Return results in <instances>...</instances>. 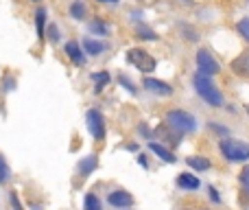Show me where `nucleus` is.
I'll return each mask as SVG.
<instances>
[{
    "instance_id": "2eb2a0df",
    "label": "nucleus",
    "mask_w": 249,
    "mask_h": 210,
    "mask_svg": "<svg viewBox=\"0 0 249 210\" xmlns=\"http://www.w3.org/2000/svg\"><path fill=\"white\" fill-rule=\"evenodd\" d=\"M232 70H234V73H238V75L249 73V53H243L238 59L232 61Z\"/></svg>"
},
{
    "instance_id": "20e7f679",
    "label": "nucleus",
    "mask_w": 249,
    "mask_h": 210,
    "mask_svg": "<svg viewBox=\"0 0 249 210\" xmlns=\"http://www.w3.org/2000/svg\"><path fill=\"white\" fill-rule=\"evenodd\" d=\"M166 123L171 125V127H175L177 132H195V127H197V120L193 118V116L188 114V112H181V110H171L166 114Z\"/></svg>"
},
{
    "instance_id": "9d476101",
    "label": "nucleus",
    "mask_w": 249,
    "mask_h": 210,
    "mask_svg": "<svg viewBox=\"0 0 249 210\" xmlns=\"http://www.w3.org/2000/svg\"><path fill=\"white\" fill-rule=\"evenodd\" d=\"M66 53H68V57L74 61L77 66H83L86 64V53L81 51V46H79L77 42H68L66 44Z\"/></svg>"
},
{
    "instance_id": "bb28decb",
    "label": "nucleus",
    "mask_w": 249,
    "mask_h": 210,
    "mask_svg": "<svg viewBox=\"0 0 249 210\" xmlns=\"http://www.w3.org/2000/svg\"><path fill=\"white\" fill-rule=\"evenodd\" d=\"M118 81H121V83H123V86H124V88H127V90H129V92H136V88H133V83H131V81H129V79H127V77H121V79H118Z\"/></svg>"
},
{
    "instance_id": "4be33fe9",
    "label": "nucleus",
    "mask_w": 249,
    "mask_h": 210,
    "mask_svg": "<svg viewBox=\"0 0 249 210\" xmlns=\"http://www.w3.org/2000/svg\"><path fill=\"white\" fill-rule=\"evenodd\" d=\"M90 31L96 35H107V24L101 20H94V22H90Z\"/></svg>"
},
{
    "instance_id": "f03ea898",
    "label": "nucleus",
    "mask_w": 249,
    "mask_h": 210,
    "mask_svg": "<svg viewBox=\"0 0 249 210\" xmlns=\"http://www.w3.org/2000/svg\"><path fill=\"white\" fill-rule=\"evenodd\" d=\"M221 151H223V155L230 160V162H245V160H249V145L247 142L228 138V140L221 142Z\"/></svg>"
},
{
    "instance_id": "ddd939ff",
    "label": "nucleus",
    "mask_w": 249,
    "mask_h": 210,
    "mask_svg": "<svg viewBox=\"0 0 249 210\" xmlns=\"http://www.w3.org/2000/svg\"><path fill=\"white\" fill-rule=\"evenodd\" d=\"M177 186H181V189H186V191H195V189H199V177L190 175V173H181V175L177 177Z\"/></svg>"
},
{
    "instance_id": "f8f14e48",
    "label": "nucleus",
    "mask_w": 249,
    "mask_h": 210,
    "mask_svg": "<svg viewBox=\"0 0 249 210\" xmlns=\"http://www.w3.org/2000/svg\"><path fill=\"white\" fill-rule=\"evenodd\" d=\"M149 149L151 151H153V153L155 155H158V158H162L164 160V162H168V164H173V162H175V155H173L171 153V151H168L166 149V147H162V145H158V142H149Z\"/></svg>"
},
{
    "instance_id": "423d86ee",
    "label": "nucleus",
    "mask_w": 249,
    "mask_h": 210,
    "mask_svg": "<svg viewBox=\"0 0 249 210\" xmlns=\"http://www.w3.org/2000/svg\"><path fill=\"white\" fill-rule=\"evenodd\" d=\"M197 66H199V73L201 75H216L221 70V66H219V61L214 59V57L210 55V53L206 51V48H201V51L197 53Z\"/></svg>"
},
{
    "instance_id": "393cba45",
    "label": "nucleus",
    "mask_w": 249,
    "mask_h": 210,
    "mask_svg": "<svg viewBox=\"0 0 249 210\" xmlns=\"http://www.w3.org/2000/svg\"><path fill=\"white\" fill-rule=\"evenodd\" d=\"M241 182H243V186H245V193H249V167L243 169V173H241Z\"/></svg>"
},
{
    "instance_id": "39448f33",
    "label": "nucleus",
    "mask_w": 249,
    "mask_h": 210,
    "mask_svg": "<svg viewBox=\"0 0 249 210\" xmlns=\"http://www.w3.org/2000/svg\"><path fill=\"white\" fill-rule=\"evenodd\" d=\"M86 120H88V129H90L92 136H94L96 140H103V138H105V120H103V114H101L99 110H88Z\"/></svg>"
},
{
    "instance_id": "5701e85b",
    "label": "nucleus",
    "mask_w": 249,
    "mask_h": 210,
    "mask_svg": "<svg viewBox=\"0 0 249 210\" xmlns=\"http://www.w3.org/2000/svg\"><path fill=\"white\" fill-rule=\"evenodd\" d=\"M136 33H138V38L140 39H158V35H155L151 29H146V26H138Z\"/></svg>"
},
{
    "instance_id": "0eeeda50",
    "label": "nucleus",
    "mask_w": 249,
    "mask_h": 210,
    "mask_svg": "<svg viewBox=\"0 0 249 210\" xmlns=\"http://www.w3.org/2000/svg\"><path fill=\"white\" fill-rule=\"evenodd\" d=\"M144 88H146L149 92H153V95H160V96H171V95H173V88L168 86V83L160 81V79L146 77V79H144Z\"/></svg>"
},
{
    "instance_id": "1a4fd4ad",
    "label": "nucleus",
    "mask_w": 249,
    "mask_h": 210,
    "mask_svg": "<svg viewBox=\"0 0 249 210\" xmlns=\"http://www.w3.org/2000/svg\"><path fill=\"white\" fill-rule=\"evenodd\" d=\"M155 134H158L160 138H164L166 142H171V145H177V142H179V134L181 132H177L175 127H171L168 123H164V125H160V127L155 129Z\"/></svg>"
},
{
    "instance_id": "f3484780",
    "label": "nucleus",
    "mask_w": 249,
    "mask_h": 210,
    "mask_svg": "<svg viewBox=\"0 0 249 210\" xmlns=\"http://www.w3.org/2000/svg\"><path fill=\"white\" fill-rule=\"evenodd\" d=\"M70 16L74 20H86V4H83V0H74L72 7H70Z\"/></svg>"
},
{
    "instance_id": "b1692460",
    "label": "nucleus",
    "mask_w": 249,
    "mask_h": 210,
    "mask_svg": "<svg viewBox=\"0 0 249 210\" xmlns=\"http://www.w3.org/2000/svg\"><path fill=\"white\" fill-rule=\"evenodd\" d=\"M236 29H238V33H241L243 38H245L247 42H249V18H243V20L238 22V26H236Z\"/></svg>"
},
{
    "instance_id": "a211bd4d",
    "label": "nucleus",
    "mask_w": 249,
    "mask_h": 210,
    "mask_svg": "<svg viewBox=\"0 0 249 210\" xmlns=\"http://www.w3.org/2000/svg\"><path fill=\"white\" fill-rule=\"evenodd\" d=\"M83 210H103V206H101V199L96 197L94 193H88L86 199H83Z\"/></svg>"
},
{
    "instance_id": "6e6552de",
    "label": "nucleus",
    "mask_w": 249,
    "mask_h": 210,
    "mask_svg": "<svg viewBox=\"0 0 249 210\" xmlns=\"http://www.w3.org/2000/svg\"><path fill=\"white\" fill-rule=\"evenodd\" d=\"M107 202L112 204L114 208H127V206H133V197L127 193V191H114V193H109Z\"/></svg>"
},
{
    "instance_id": "c756f323",
    "label": "nucleus",
    "mask_w": 249,
    "mask_h": 210,
    "mask_svg": "<svg viewBox=\"0 0 249 210\" xmlns=\"http://www.w3.org/2000/svg\"><path fill=\"white\" fill-rule=\"evenodd\" d=\"M99 2H116V0H99Z\"/></svg>"
},
{
    "instance_id": "f257e3e1",
    "label": "nucleus",
    "mask_w": 249,
    "mask_h": 210,
    "mask_svg": "<svg viewBox=\"0 0 249 210\" xmlns=\"http://www.w3.org/2000/svg\"><path fill=\"white\" fill-rule=\"evenodd\" d=\"M195 90L199 92V96H201L208 105H212V107L223 105V95H221L214 83L208 79V75H201V73L195 75Z\"/></svg>"
},
{
    "instance_id": "7ed1b4c3",
    "label": "nucleus",
    "mask_w": 249,
    "mask_h": 210,
    "mask_svg": "<svg viewBox=\"0 0 249 210\" xmlns=\"http://www.w3.org/2000/svg\"><path fill=\"white\" fill-rule=\"evenodd\" d=\"M127 61L136 66L142 73H153L155 70V57H151L144 48H129L127 51Z\"/></svg>"
},
{
    "instance_id": "dca6fc26",
    "label": "nucleus",
    "mask_w": 249,
    "mask_h": 210,
    "mask_svg": "<svg viewBox=\"0 0 249 210\" xmlns=\"http://www.w3.org/2000/svg\"><path fill=\"white\" fill-rule=\"evenodd\" d=\"M186 162H188V167L197 169V171H208V169H210V160H208V158H199V155H190Z\"/></svg>"
},
{
    "instance_id": "cd10ccee",
    "label": "nucleus",
    "mask_w": 249,
    "mask_h": 210,
    "mask_svg": "<svg viewBox=\"0 0 249 210\" xmlns=\"http://www.w3.org/2000/svg\"><path fill=\"white\" fill-rule=\"evenodd\" d=\"M48 35H51L53 42H57V39H59V35H57V26H55V24H51V29H48Z\"/></svg>"
},
{
    "instance_id": "6ab92c4d",
    "label": "nucleus",
    "mask_w": 249,
    "mask_h": 210,
    "mask_svg": "<svg viewBox=\"0 0 249 210\" xmlns=\"http://www.w3.org/2000/svg\"><path fill=\"white\" fill-rule=\"evenodd\" d=\"M44 24H46V9L39 7L37 13H35V26H37V35L39 39L44 38Z\"/></svg>"
},
{
    "instance_id": "aec40b11",
    "label": "nucleus",
    "mask_w": 249,
    "mask_h": 210,
    "mask_svg": "<svg viewBox=\"0 0 249 210\" xmlns=\"http://www.w3.org/2000/svg\"><path fill=\"white\" fill-rule=\"evenodd\" d=\"M92 79H94V90L96 92H101L103 90V86H107L109 83V75L107 73H96Z\"/></svg>"
},
{
    "instance_id": "7c9ffc66",
    "label": "nucleus",
    "mask_w": 249,
    "mask_h": 210,
    "mask_svg": "<svg viewBox=\"0 0 249 210\" xmlns=\"http://www.w3.org/2000/svg\"><path fill=\"white\" fill-rule=\"evenodd\" d=\"M247 112H249V110H247Z\"/></svg>"
},
{
    "instance_id": "a878e982",
    "label": "nucleus",
    "mask_w": 249,
    "mask_h": 210,
    "mask_svg": "<svg viewBox=\"0 0 249 210\" xmlns=\"http://www.w3.org/2000/svg\"><path fill=\"white\" fill-rule=\"evenodd\" d=\"M9 199H11V206H13V210H22V204H20V199H18V195H16V193L9 195Z\"/></svg>"
},
{
    "instance_id": "c85d7f7f",
    "label": "nucleus",
    "mask_w": 249,
    "mask_h": 210,
    "mask_svg": "<svg viewBox=\"0 0 249 210\" xmlns=\"http://www.w3.org/2000/svg\"><path fill=\"white\" fill-rule=\"evenodd\" d=\"M210 197H212V199H214V202H219V193H216V191H214V189H210Z\"/></svg>"
},
{
    "instance_id": "9b49d317",
    "label": "nucleus",
    "mask_w": 249,
    "mask_h": 210,
    "mask_svg": "<svg viewBox=\"0 0 249 210\" xmlns=\"http://www.w3.org/2000/svg\"><path fill=\"white\" fill-rule=\"evenodd\" d=\"M105 48H107V46H105L103 42H99V39H92V38H86V39H83V51H86L88 55H92V57L101 55Z\"/></svg>"
},
{
    "instance_id": "4468645a",
    "label": "nucleus",
    "mask_w": 249,
    "mask_h": 210,
    "mask_svg": "<svg viewBox=\"0 0 249 210\" xmlns=\"http://www.w3.org/2000/svg\"><path fill=\"white\" fill-rule=\"evenodd\" d=\"M99 167V162H96V158L94 155H88L86 160H81V162L77 164V171H79V175H90L94 169Z\"/></svg>"
},
{
    "instance_id": "412c9836",
    "label": "nucleus",
    "mask_w": 249,
    "mask_h": 210,
    "mask_svg": "<svg viewBox=\"0 0 249 210\" xmlns=\"http://www.w3.org/2000/svg\"><path fill=\"white\" fill-rule=\"evenodd\" d=\"M9 175H11V169H9L7 160H4V155L0 153V184H7Z\"/></svg>"
}]
</instances>
